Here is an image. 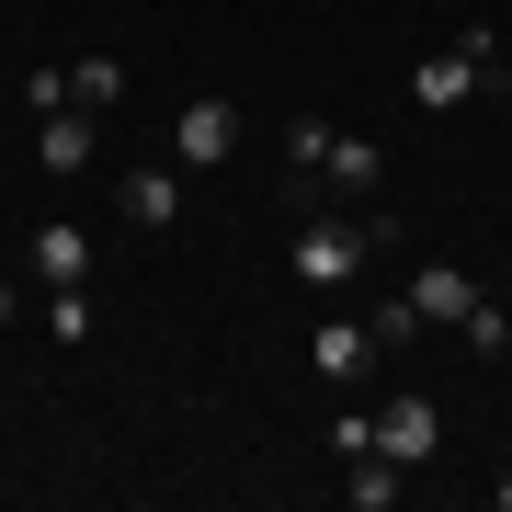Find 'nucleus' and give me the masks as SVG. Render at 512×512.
Returning a JSON list of instances; mask_svg holds the SVG:
<instances>
[{
    "label": "nucleus",
    "instance_id": "nucleus-1",
    "mask_svg": "<svg viewBox=\"0 0 512 512\" xmlns=\"http://www.w3.org/2000/svg\"><path fill=\"white\" fill-rule=\"evenodd\" d=\"M376 239H387V217H308V228L285 239V274L330 296V285H353V274L376 262Z\"/></svg>",
    "mask_w": 512,
    "mask_h": 512
},
{
    "label": "nucleus",
    "instance_id": "nucleus-2",
    "mask_svg": "<svg viewBox=\"0 0 512 512\" xmlns=\"http://www.w3.org/2000/svg\"><path fill=\"white\" fill-rule=\"evenodd\" d=\"M490 57H501V35H490V23H467L456 46H433V57H421V69H410V103H421V114H444V103H467L478 80H490Z\"/></svg>",
    "mask_w": 512,
    "mask_h": 512
},
{
    "label": "nucleus",
    "instance_id": "nucleus-3",
    "mask_svg": "<svg viewBox=\"0 0 512 512\" xmlns=\"http://www.w3.org/2000/svg\"><path fill=\"white\" fill-rule=\"evenodd\" d=\"M308 365H319L330 387H353V376L387 365V342H376V319H319V330H308Z\"/></svg>",
    "mask_w": 512,
    "mask_h": 512
},
{
    "label": "nucleus",
    "instance_id": "nucleus-4",
    "mask_svg": "<svg viewBox=\"0 0 512 512\" xmlns=\"http://www.w3.org/2000/svg\"><path fill=\"white\" fill-rule=\"evenodd\" d=\"M228 148H239V114H228L217 92H194L183 114H171V160H183V171H217Z\"/></svg>",
    "mask_w": 512,
    "mask_h": 512
},
{
    "label": "nucleus",
    "instance_id": "nucleus-5",
    "mask_svg": "<svg viewBox=\"0 0 512 512\" xmlns=\"http://www.w3.org/2000/svg\"><path fill=\"white\" fill-rule=\"evenodd\" d=\"M433 444H444V410L421 399V387L376 410V456H399V467H433Z\"/></svg>",
    "mask_w": 512,
    "mask_h": 512
},
{
    "label": "nucleus",
    "instance_id": "nucleus-6",
    "mask_svg": "<svg viewBox=\"0 0 512 512\" xmlns=\"http://www.w3.org/2000/svg\"><path fill=\"white\" fill-rule=\"evenodd\" d=\"M35 160L57 171V183H80V171H92V114H80V103L35 114Z\"/></svg>",
    "mask_w": 512,
    "mask_h": 512
},
{
    "label": "nucleus",
    "instance_id": "nucleus-7",
    "mask_svg": "<svg viewBox=\"0 0 512 512\" xmlns=\"http://www.w3.org/2000/svg\"><path fill=\"white\" fill-rule=\"evenodd\" d=\"M92 262H103V251H92V228H69V217H46V228H35V285H92Z\"/></svg>",
    "mask_w": 512,
    "mask_h": 512
},
{
    "label": "nucleus",
    "instance_id": "nucleus-8",
    "mask_svg": "<svg viewBox=\"0 0 512 512\" xmlns=\"http://www.w3.org/2000/svg\"><path fill=\"white\" fill-rule=\"evenodd\" d=\"M308 171H330L342 194H387V148H376V137H319Z\"/></svg>",
    "mask_w": 512,
    "mask_h": 512
},
{
    "label": "nucleus",
    "instance_id": "nucleus-9",
    "mask_svg": "<svg viewBox=\"0 0 512 512\" xmlns=\"http://www.w3.org/2000/svg\"><path fill=\"white\" fill-rule=\"evenodd\" d=\"M410 308L421 319H467L478 308V274H467V262H421V274H410Z\"/></svg>",
    "mask_w": 512,
    "mask_h": 512
},
{
    "label": "nucleus",
    "instance_id": "nucleus-10",
    "mask_svg": "<svg viewBox=\"0 0 512 512\" xmlns=\"http://www.w3.org/2000/svg\"><path fill=\"white\" fill-rule=\"evenodd\" d=\"M342 467H353V478H342V501H353V512H387V501L410 490V467H399V456H376V444H365V456H342Z\"/></svg>",
    "mask_w": 512,
    "mask_h": 512
},
{
    "label": "nucleus",
    "instance_id": "nucleus-11",
    "mask_svg": "<svg viewBox=\"0 0 512 512\" xmlns=\"http://www.w3.org/2000/svg\"><path fill=\"white\" fill-rule=\"evenodd\" d=\"M114 205H126L137 228H171V217H183V183H171V171H126V183H114Z\"/></svg>",
    "mask_w": 512,
    "mask_h": 512
},
{
    "label": "nucleus",
    "instance_id": "nucleus-12",
    "mask_svg": "<svg viewBox=\"0 0 512 512\" xmlns=\"http://www.w3.org/2000/svg\"><path fill=\"white\" fill-rule=\"evenodd\" d=\"M69 103H80V114L126 103V69H114V57H69Z\"/></svg>",
    "mask_w": 512,
    "mask_h": 512
},
{
    "label": "nucleus",
    "instance_id": "nucleus-13",
    "mask_svg": "<svg viewBox=\"0 0 512 512\" xmlns=\"http://www.w3.org/2000/svg\"><path fill=\"white\" fill-rule=\"evenodd\" d=\"M456 330H467V353H512V308H490V296H478Z\"/></svg>",
    "mask_w": 512,
    "mask_h": 512
},
{
    "label": "nucleus",
    "instance_id": "nucleus-14",
    "mask_svg": "<svg viewBox=\"0 0 512 512\" xmlns=\"http://www.w3.org/2000/svg\"><path fill=\"white\" fill-rule=\"evenodd\" d=\"M46 319H57V342H92V308H80V285H46Z\"/></svg>",
    "mask_w": 512,
    "mask_h": 512
},
{
    "label": "nucleus",
    "instance_id": "nucleus-15",
    "mask_svg": "<svg viewBox=\"0 0 512 512\" xmlns=\"http://www.w3.org/2000/svg\"><path fill=\"white\" fill-rule=\"evenodd\" d=\"M12 308H23V285H0V330H12Z\"/></svg>",
    "mask_w": 512,
    "mask_h": 512
}]
</instances>
